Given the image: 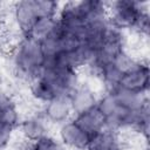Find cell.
<instances>
[{
    "label": "cell",
    "instance_id": "obj_1",
    "mask_svg": "<svg viewBox=\"0 0 150 150\" xmlns=\"http://www.w3.org/2000/svg\"><path fill=\"white\" fill-rule=\"evenodd\" d=\"M13 64L16 74L28 82L36 77L46 64L41 42L28 36H21L13 53Z\"/></svg>",
    "mask_w": 150,
    "mask_h": 150
},
{
    "label": "cell",
    "instance_id": "obj_2",
    "mask_svg": "<svg viewBox=\"0 0 150 150\" xmlns=\"http://www.w3.org/2000/svg\"><path fill=\"white\" fill-rule=\"evenodd\" d=\"M108 20L114 28L121 32L127 29H135L141 34L149 32V14L137 1L112 2L108 8Z\"/></svg>",
    "mask_w": 150,
    "mask_h": 150
},
{
    "label": "cell",
    "instance_id": "obj_3",
    "mask_svg": "<svg viewBox=\"0 0 150 150\" xmlns=\"http://www.w3.org/2000/svg\"><path fill=\"white\" fill-rule=\"evenodd\" d=\"M59 9V4L55 1L23 0L14 5L13 16L21 36H27L40 18H55Z\"/></svg>",
    "mask_w": 150,
    "mask_h": 150
},
{
    "label": "cell",
    "instance_id": "obj_4",
    "mask_svg": "<svg viewBox=\"0 0 150 150\" xmlns=\"http://www.w3.org/2000/svg\"><path fill=\"white\" fill-rule=\"evenodd\" d=\"M150 84V70L146 62L135 61L131 67L124 70L116 88H121L135 94L146 95Z\"/></svg>",
    "mask_w": 150,
    "mask_h": 150
},
{
    "label": "cell",
    "instance_id": "obj_5",
    "mask_svg": "<svg viewBox=\"0 0 150 150\" xmlns=\"http://www.w3.org/2000/svg\"><path fill=\"white\" fill-rule=\"evenodd\" d=\"M59 137L61 144L71 150H87L90 138V136L73 121V118L60 125Z\"/></svg>",
    "mask_w": 150,
    "mask_h": 150
},
{
    "label": "cell",
    "instance_id": "obj_6",
    "mask_svg": "<svg viewBox=\"0 0 150 150\" xmlns=\"http://www.w3.org/2000/svg\"><path fill=\"white\" fill-rule=\"evenodd\" d=\"M41 115L47 122L60 124V125L71 120L73 111H71L69 98L67 96H59L45 103Z\"/></svg>",
    "mask_w": 150,
    "mask_h": 150
},
{
    "label": "cell",
    "instance_id": "obj_7",
    "mask_svg": "<svg viewBox=\"0 0 150 150\" xmlns=\"http://www.w3.org/2000/svg\"><path fill=\"white\" fill-rule=\"evenodd\" d=\"M68 98L70 102L73 116L96 107L98 101V97L89 87H84L80 84L73 90V93L68 96Z\"/></svg>",
    "mask_w": 150,
    "mask_h": 150
},
{
    "label": "cell",
    "instance_id": "obj_8",
    "mask_svg": "<svg viewBox=\"0 0 150 150\" xmlns=\"http://www.w3.org/2000/svg\"><path fill=\"white\" fill-rule=\"evenodd\" d=\"M73 121L89 136H93L94 134L103 130L105 128V120L100 109L96 107L83 111L81 114H77L73 116Z\"/></svg>",
    "mask_w": 150,
    "mask_h": 150
},
{
    "label": "cell",
    "instance_id": "obj_9",
    "mask_svg": "<svg viewBox=\"0 0 150 150\" xmlns=\"http://www.w3.org/2000/svg\"><path fill=\"white\" fill-rule=\"evenodd\" d=\"M87 150H122V141L118 131L104 128L89 138Z\"/></svg>",
    "mask_w": 150,
    "mask_h": 150
},
{
    "label": "cell",
    "instance_id": "obj_10",
    "mask_svg": "<svg viewBox=\"0 0 150 150\" xmlns=\"http://www.w3.org/2000/svg\"><path fill=\"white\" fill-rule=\"evenodd\" d=\"M26 142H33L48 134L46 120L41 116H29L21 120L19 128Z\"/></svg>",
    "mask_w": 150,
    "mask_h": 150
},
{
    "label": "cell",
    "instance_id": "obj_11",
    "mask_svg": "<svg viewBox=\"0 0 150 150\" xmlns=\"http://www.w3.org/2000/svg\"><path fill=\"white\" fill-rule=\"evenodd\" d=\"M29 93L35 101L42 104L54 100L55 97H59L52 83L42 75H38L29 81Z\"/></svg>",
    "mask_w": 150,
    "mask_h": 150
},
{
    "label": "cell",
    "instance_id": "obj_12",
    "mask_svg": "<svg viewBox=\"0 0 150 150\" xmlns=\"http://www.w3.org/2000/svg\"><path fill=\"white\" fill-rule=\"evenodd\" d=\"M0 122L11 125L14 129H18L21 122L16 103L9 95L4 93H0Z\"/></svg>",
    "mask_w": 150,
    "mask_h": 150
},
{
    "label": "cell",
    "instance_id": "obj_13",
    "mask_svg": "<svg viewBox=\"0 0 150 150\" xmlns=\"http://www.w3.org/2000/svg\"><path fill=\"white\" fill-rule=\"evenodd\" d=\"M22 150H64V146L59 139L47 134L36 141L27 142Z\"/></svg>",
    "mask_w": 150,
    "mask_h": 150
},
{
    "label": "cell",
    "instance_id": "obj_14",
    "mask_svg": "<svg viewBox=\"0 0 150 150\" xmlns=\"http://www.w3.org/2000/svg\"><path fill=\"white\" fill-rule=\"evenodd\" d=\"M14 128L0 122V150L6 149L8 144L11 143L13 135H14Z\"/></svg>",
    "mask_w": 150,
    "mask_h": 150
}]
</instances>
